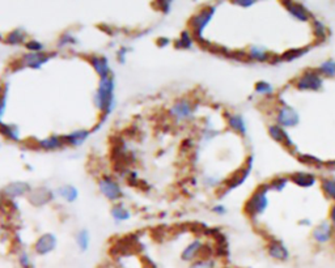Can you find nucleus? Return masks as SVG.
Wrapping results in <instances>:
<instances>
[{"label":"nucleus","mask_w":335,"mask_h":268,"mask_svg":"<svg viewBox=\"0 0 335 268\" xmlns=\"http://www.w3.org/2000/svg\"><path fill=\"white\" fill-rule=\"evenodd\" d=\"M0 134L13 142H17L20 139L19 128L16 126H11V124H5L1 120H0Z\"/></svg>","instance_id":"obj_25"},{"label":"nucleus","mask_w":335,"mask_h":268,"mask_svg":"<svg viewBox=\"0 0 335 268\" xmlns=\"http://www.w3.org/2000/svg\"><path fill=\"white\" fill-rule=\"evenodd\" d=\"M4 41L7 42L8 45H20L25 41V33L21 30H13L8 34Z\"/></svg>","instance_id":"obj_31"},{"label":"nucleus","mask_w":335,"mask_h":268,"mask_svg":"<svg viewBox=\"0 0 335 268\" xmlns=\"http://www.w3.org/2000/svg\"><path fill=\"white\" fill-rule=\"evenodd\" d=\"M194 112H195V106L190 100L186 98L178 100L170 109L171 116L177 120L189 119L190 116H193Z\"/></svg>","instance_id":"obj_8"},{"label":"nucleus","mask_w":335,"mask_h":268,"mask_svg":"<svg viewBox=\"0 0 335 268\" xmlns=\"http://www.w3.org/2000/svg\"><path fill=\"white\" fill-rule=\"evenodd\" d=\"M92 66H93L94 71L100 75L101 78H105L110 76V67H109V62L105 56H89L88 58Z\"/></svg>","instance_id":"obj_17"},{"label":"nucleus","mask_w":335,"mask_h":268,"mask_svg":"<svg viewBox=\"0 0 335 268\" xmlns=\"http://www.w3.org/2000/svg\"><path fill=\"white\" fill-rule=\"evenodd\" d=\"M268 191H270V185H266V183L261 185L257 190L254 191L253 195L248 199L245 207H244V211L248 216L255 219L267 209Z\"/></svg>","instance_id":"obj_2"},{"label":"nucleus","mask_w":335,"mask_h":268,"mask_svg":"<svg viewBox=\"0 0 335 268\" xmlns=\"http://www.w3.org/2000/svg\"><path fill=\"white\" fill-rule=\"evenodd\" d=\"M330 220H332L333 225H335V204L330 209Z\"/></svg>","instance_id":"obj_49"},{"label":"nucleus","mask_w":335,"mask_h":268,"mask_svg":"<svg viewBox=\"0 0 335 268\" xmlns=\"http://www.w3.org/2000/svg\"><path fill=\"white\" fill-rule=\"evenodd\" d=\"M126 51H127V49H122V50H120V51H118V60H120V62H125V54H126Z\"/></svg>","instance_id":"obj_48"},{"label":"nucleus","mask_w":335,"mask_h":268,"mask_svg":"<svg viewBox=\"0 0 335 268\" xmlns=\"http://www.w3.org/2000/svg\"><path fill=\"white\" fill-rule=\"evenodd\" d=\"M334 234V229L333 225L328 221H322L320 225H317L313 230V238L316 239L318 243H326L332 239Z\"/></svg>","instance_id":"obj_16"},{"label":"nucleus","mask_w":335,"mask_h":268,"mask_svg":"<svg viewBox=\"0 0 335 268\" xmlns=\"http://www.w3.org/2000/svg\"><path fill=\"white\" fill-rule=\"evenodd\" d=\"M233 4H236V5H240V7H251L254 3H257V1H254V0H233L232 1Z\"/></svg>","instance_id":"obj_45"},{"label":"nucleus","mask_w":335,"mask_h":268,"mask_svg":"<svg viewBox=\"0 0 335 268\" xmlns=\"http://www.w3.org/2000/svg\"><path fill=\"white\" fill-rule=\"evenodd\" d=\"M153 3H155V5H159V8L164 13H168L171 7V1H153Z\"/></svg>","instance_id":"obj_44"},{"label":"nucleus","mask_w":335,"mask_h":268,"mask_svg":"<svg viewBox=\"0 0 335 268\" xmlns=\"http://www.w3.org/2000/svg\"><path fill=\"white\" fill-rule=\"evenodd\" d=\"M38 144L42 149H46V151H55V149L63 148L66 142H64L63 136H50V138L40 140Z\"/></svg>","instance_id":"obj_23"},{"label":"nucleus","mask_w":335,"mask_h":268,"mask_svg":"<svg viewBox=\"0 0 335 268\" xmlns=\"http://www.w3.org/2000/svg\"><path fill=\"white\" fill-rule=\"evenodd\" d=\"M88 136H89V131L78 130V131H74L72 134L63 136V139H64V142H66V144H70V146H74V147H79V146H82L83 143H85Z\"/></svg>","instance_id":"obj_22"},{"label":"nucleus","mask_w":335,"mask_h":268,"mask_svg":"<svg viewBox=\"0 0 335 268\" xmlns=\"http://www.w3.org/2000/svg\"><path fill=\"white\" fill-rule=\"evenodd\" d=\"M202 249H203V243H202L201 239H195L183 250L182 254H181V259L183 262H193L194 259H197L201 255Z\"/></svg>","instance_id":"obj_19"},{"label":"nucleus","mask_w":335,"mask_h":268,"mask_svg":"<svg viewBox=\"0 0 335 268\" xmlns=\"http://www.w3.org/2000/svg\"><path fill=\"white\" fill-rule=\"evenodd\" d=\"M7 85H3L0 88V120L5 112V106H7Z\"/></svg>","instance_id":"obj_39"},{"label":"nucleus","mask_w":335,"mask_h":268,"mask_svg":"<svg viewBox=\"0 0 335 268\" xmlns=\"http://www.w3.org/2000/svg\"><path fill=\"white\" fill-rule=\"evenodd\" d=\"M229 58H233L236 60H241V62H248L250 59L249 58V52L245 51H229L228 54Z\"/></svg>","instance_id":"obj_40"},{"label":"nucleus","mask_w":335,"mask_h":268,"mask_svg":"<svg viewBox=\"0 0 335 268\" xmlns=\"http://www.w3.org/2000/svg\"><path fill=\"white\" fill-rule=\"evenodd\" d=\"M322 190L326 194V196L335 201V178L322 179Z\"/></svg>","instance_id":"obj_32"},{"label":"nucleus","mask_w":335,"mask_h":268,"mask_svg":"<svg viewBox=\"0 0 335 268\" xmlns=\"http://www.w3.org/2000/svg\"><path fill=\"white\" fill-rule=\"evenodd\" d=\"M28 199L33 205L42 207V205L47 204L54 199V194L47 187H38L36 190L30 191L29 195H28Z\"/></svg>","instance_id":"obj_12"},{"label":"nucleus","mask_w":335,"mask_h":268,"mask_svg":"<svg viewBox=\"0 0 335 268\" xmlns=\"http://www.w3.org/2000/svg\"><path fill=\"white\" fill-rule=\"evenodd\" d=\"M212 211L215 213H217V215H224V213L227 212V209H225L224 205H215L212 208Z\"/></svg>","instance_id":"obj_47"},{"label":"nucleus","mask_w":335,"mask_h":268,"mask_svg":"<svg viewBox=\"0 0 335 268\" xmlns=\"http://www.w3.org/2000/svg\"><path fill=\"white\" fill-rule=\"evenodd\" d=\"M19 265L21 268H33L30 257L26 253H21L19 255Z\"/></svg>","instance_id":"obj_41"},{"label":"nucleus","mask_w":335,"mask_h":268,"mask_svg":"<svg viewBox=\"0 0 335 268\" xmlns=\"http://www.w3.org/2000/svg\"><path fill=\"white\" fill-rule=\"evenodd\" d=\"M216 8L212 5H207L202 9L201 12H198L197 15L193 16L190 20V28L193 32V37L195 41H199L203 38V30L206 29V26L209 25V23L212 20L213 15H215Z\"/></svg>","instance_id":"obj_3"},{"label":"nucleus","mask_w":335,"mask_h":268,"mask_svg":"<svg viewBox=\"0 0 335 268\" xmlns=\"http://www.w3.org/2000/svg\"><path fill=\"white\" fill-rule=\"evenodd\" d=\"M296 88L300 90H321L324 86V80H322V75L314 70H306L300 77L294 82Z\"/></svg>","instance_id":"obj_4"},{"label":"nucleus","mask_w":335,"mask_h":268,"mask_svg":"<svg viewBox=\"0 0 335 268\" xmlns=\"http://www.w3.org/2000/svg\"><path fill=\"white\" fill-rule=\"evenodd\" d=\"M30 186L26 182H12L4 187V194L9 197H19L21 195L29 194Z\"/></svg>","instance_id":"obj_18"},{"label":"nucleus","mask_w":335,"mask_h":268,"mask_svg":"<svg viewBox=\"0 0 335 268\" xmlns=\"http://www.w3.org/2000/svg\"><path fill=\"white\" fill-rule=\"evenodd\" d=\"M298 161L301 164L310 165V166H322L324 165V161L320 160L318 157L312 156V154H300L298 156Z\"/></svg>","instance_id":"obj_36"},{"label":"nucleus","mask_w":335,"mask_h":268,"mask_svg":"<svg viewBox=\"0 0 335 268\" xmlns=\"http://www.w3.org/2000/svg\"><path fill=\"white\" fill-rule=\"evenodd\" d=\"M25 47L28 50H30L32 52H41L42 50H43V45H42V43H40V42H37V41L26 42Z\"/></svg>","instance_id":"obj_43"},{"label":"nucleus","mask_w":335,"mask_h":268,"mask_svg":"<svg viewBox=\"0 0 335 268\" xmlns=\"http://www.w3.org/2000/svg\"><path fill=\"white\" fill-rule=\"evenodd\" d=\"M0 39H1V36H0Z\"/></svg>","instance_id":"obj_51"},{"label":"nucleus","mask_w":335,"mask_h":268,"mask_svg":"<svg viewBox=\"0 0 335 268\" xmlns=\"http://www.w3.org/2000/svg\"><path fill=\"white\" fill-rule=\"evenodd\" d=\"M94 104L102 112V120H101V124H102V122L106 119V116L112 113L113 106H114V80L112 76L101 78L100 86H98L96 97H94Z\"/></svg>","instance_id":"obj_1"},{"label":"nucleus","mask_w":335,"mask_h":268,"mask_svg":"<svg viewBox=\"0 0 335 268\" xmlns=\"http://www.w3.org/2000/svg\"><path fill=\"white\" fill-rule=\"evenodd\" d=\"M174 46L177 49H191L193 46V37L189 32H182L179 39L174 42Z\"/></svg>","instance_id":"obj_30"},{"label":"nucleus","mask_w":335,"mask_h":268,"mask_svg":"<svg viewBox=\"0 0 335 268\" xmlns=\"http://www.w3.org/2000/svg\"><path fill=\"white\" fill-rule=\"evenodd\" d=\"M100 190L104 196H106L109 200H118L122 197V190L120 185L110 177H104L100 179Z\"/></svg>","instance_id":"obj_9"},{"label":"nucleus","mask_w":335,"mask_h":268,"mask_svg":"<svg viewBox=\"0 0 335 268\" xmlns=\"http://www.w3.org/2000/svg\"><path fill=\"white\" fill-rule=\"evenodd\" d=\"M268 134L271 136L275 142L280 143V144H283L288 151H296V146H294V143L292 142V139H291L290 135L287 134V131L284 130L283 127H280L279 124H272V126L268 127Z\"/></svg>","instance_id":"obj_10"},{"label":"nucleus","mask_w":335,"mask_h":268,"mask_svg":"<svg viewBox=\"0 0 335 268\" xmlns=\"http://www.w3.org/2000/svg\"><path fill=\"white\" fill-rule=\"evenodd\" d=\"M54 54H43V52H30V54H25V55L21 58V62H23L24 67L29 68H41L42 64L47 63L48 60L51 59Z\"/></svg>","instance_id":"obj_11"},{"label":"nucleus","mask_w":335,"mask_h":268,"mask_svg":"<svg viewBox=\"0 0 335 268\" xmlns=\"http://www.w3.org/2000/svg\"><path fill=\"white\" fill-rule=\"evenodd\" d=\"M68 43H76V38L71 33H64L59 39V46L63 47V46L68 45Z\"/></svg>","instance_id":"obj_42"},{"label":"nucleus","mask_w":335,"mask_h":268,"mask_svg":"<svg viewBox=\"0 0 335 268\" xmlns=\"http://www.w3.org/2000/svg\"><path fill=\"white\" fill-rule=\"evenodd\" d=\"M313 32H314V37H316L317 42H324L326 39L328 30H326V26H325L324 23H321L318 20H314L313 21Z\"/></svg>","instance_id":"obj_28"},{"label":"nucleus","mask_w":335,"mask_h":268,"mask_svg":"<svg viewBox=\"0 0 335 268\" xmlns=\"http://www.w3.org/2000/svg\"><path fill=\"white\" fill-rule=\"evenodd\" d=\"M89 233H88V230H82L79 231L78 233V237H76V242H78V246L80 247V249L83 250V251H85L88 247H89Z\"/></svg>","instance_id":"obj_35"},{"label":"nucleus","mask_w":335,"mask_h":268,"mask_svg":"<svg viewBox=\"0 0 335 268\" xmlns=\"http://www.w3.org/2000/svg\"><path fill=\"white\" fill-rule=\"evenodd\" d=\"M267 253L270 257L280 262L287 261L288 258H290L288 249L284 246V243L282 241H278V239H272L271 242L268 243Z\"/></svg>","instance_id":"obj_15"},{"label":"nucleus","mask_w":335,"mask_h":268,"mask_svg":"<svg viewBox=\"0 0 335 268\" xmlns=\"http://www.w3.org/2000/svg\"><path fill=\"white\" fill-rule=\"evenodd\" d=\"M251 169H253V157H249L245 166L239 169V170L236 171V173H233V174L225 181V186H227L225 190H227V192L228 191L233 190V189H236V187L241 186L242 183L245 182L246 179H248V177L250 175Z\"/></svg>","instance_id":"obj_6"},{"label":"nucleus","mask_w":335,"mask_h":268,"mask_svg":"<svg viewBox=\"0 0 335 268\" xmlns=\"http://www.w3.org/2000/svg\"><path fill=\"white\" fill-rule=\"evenodd\" d=\"M300 224H301V225H304V224H305V225H310L309 220H301V221H300Z\"/></svg>","instance_id":"obj_50"},{"label":"nucleus","mask_w":335,"mask_h":268,"mask_svg":"<svg viewBox=\"0 0 335 268\" xmlns=\"http://www.w3.org/2000/svg\"><path fill=\"white\" fill-rule=\"evenodd\" d=\"M318 72L321 75H325L328 77H334L335 76V60L329 59L326 62L321 64L320 68H318Z\"/></svg>","instance_id":"obj_33"},{"label":"nucleus","mask_w":335,"mask_h":268,"mask_svg":"<svg viewBox=\"0 0 335 268\" xmlns=\"http://www.w3.org/2000/svg\"><path fill=\"white\" fill-rule=\"evenodd\" d=\"M138 234H128L126 237L120 239V242L114 243V246L110 250L113 255H130L131 253H138L140 251V245H139Z\"/></svg>","instance_id":"obj_5"},{"label":"nucleus","mask_w":335,"mask_h":268,"mask_svg":"<svg viewBox=\"0 0 335 268\" xmlns=\"http://www.w3.org/2000/svg\"><path fill=\"white\" fill-rule=\"evenodd\" d=\"M309 51V47H301V49H291L288 51H286L284 54H282V60H287V62H291V60L298 59V58H301L302 55H305L306 52Z\"/></svg>","instance_id":"obj_29"},{"label":"nucleus","mask_w":335,"mask_h":268,"mask_svg":"<svg viewBox=\"0 0 335 268\" xmlns=\"http://www.w3.org/2000/svg\"><path fill=\"white\" fill-rule=\"evenodd\" d=\"M189 268H215V262L212 259H199L193 262Z\"/></svg>","instance_id":"obj_38"},{"label":"nucleus","mask_w":335,"mask_h":268,"mask_svg":"<svg viewBox=\"0 0 335 268\" xmlns=\"http://www.w3.org/2000/svg\"><path fill=\"white\" fill-rule=\"evenodd\" d=\"M56 247V237L51 233H46V234L41 235L40 238L36 241L34 245V250L38 255H47L48 253H51L52 250Z\"/></svg>","instance_id":"obj_13"},{"label":"nucleus","mask_w":335,"mask_h":268,"mask_svg":"<svg viewBox=\"0 0 335 268\" xmlns=\"http://www.w3.org/2000/svg\"><path fill=\"white\" fill-rule=\"evenodd\" d=\"M276 120L280 127H294L300 122V115L293 108H291L288 105H283L278 110Z\"/></svg>","instance_id":"obj_7"},{"label":"nucleus","mask_w":335,"mask_h":268,"mask_svg":"<svg viewBox=\"0 0 335 268\" xmlns=\"http://www.w3.org/2000/svg\"><path fill=\"white\" fill-rule=\"evenodd\" d=\"M291 181L300 187H312L316 183V175L305 171H297L291 175Z\"/></svg>","instance_id":"obj_20"},{"label":"nucleus","mask_w":335,"mask_h":268,"mask_svg":"<svg viewBox=\"0 0 335 268\" xmlns=\"http://www.w3.org/2000/svg\"><path fill=\"white\" fill-rule=\"evenodd\" d=\"M249 58L257 62H271L272 55L262 46H251L249 50Z\"/></svg>","instance_id":"obj_24"},{"label":"nucleus","mask_w":335,"mask_h":268,"mask_svg":"<svg viewBox=\"0 0 335 268\" xmlns=\"http://www.w3.org/2000/svg\"><path fill=\"white\" fill-rule=\"evenodd\" d=\"M283 5L286 7L291 16H293L294 19L298 21L305 23L308 20L312 19V13L305 8V5L297 3V1H283Z\"/></svg>","instance_id":"obj_14"},{"label":"nucleus","mask_w":335,"mask_h":268,"mask_svg":"<svg viewBox=\"0 0 335 268\" xmlns=\"http://www.w3.org/2000/svg\"><path fill=\"white\" fill-rule=\"evenodd\" d=\"M288 182H290V178H287V177H276L268 185H270V190H275L280 192L286 189Z\"/></svg>","instance_id":"obj_34"},{"label":"nucleus","mask_w":335,"mask_h":268,"mask_svg":"<svg viewBox=\"0 0 335 268\" xmlns=\"http://www.w3.org/2000/svg\"><path fill=\"white\" fill-rule=\"evenodd\" d=\"M227 120L228 126L231 127L232 130L241 135H246L248 127H246L245 119L242 118V115H239V114H227Z\"/></svg>","instance_id":"obj_21"},{"label":"nucleus","mask_w":335,"mask_h":268,"mask_svg":"<svg viewBox=\"0 0 335 268\" xmlns=\"http://www.w3.org/2000/svg\"><path fill=\"white\" fill-rule=\"evenodd\" d=\"M255 92L262 96H271L274 93V86L267 81H258L255 84Z\"/></svg>","instance_id":"obj_37"},{"label":"nucleus","mask_w":335,"mask_h":268,"mask_svg":"<svg viewBox=\"0 0 335 268\" xmlns=\"http://www.w3.org/2000/svg\"><path fill=\"white\" fill-rule=\"evenodd\" d=\"M58 194L63 197L64 200L68 201V203L75 201L79 196V192L78 190H76V187L71 186V185H66V186L60 187L59 190H58Z\"/></svg>","instance_id":"obj_26"},{"label":"nucleus","mask_w":335,"mask_h":268,"mask_svg":"<svg viewBox=\"0 0 335 268\" xmlns=\"http://www.w3.org/2000/svg\"><path fill=\"white\" fill-rule=\"evenodd\" d=\"M112 216L114 217L116 221L121 223V221H126V220L130 219L131 213H130V211H127V209L125 208L122 204H117L113 207Z\"/></svg>","instance_id":"obj_27"},{"label":"nucleus","mask_w":335,"mask_h":268,"mask_svg":"<svg viewBox=\"0 0 335 268\" xmlns=\"http://www.w3.org/2000/svg\"><path fill=\"white\" fill-rule=\"evenodd\" d=\"M169 43H170V39H169V38L160 37L157 39V45L160 46V47H165V46H168Z\"/></svg>","instance_id":"obj_46"}]
</instances>
